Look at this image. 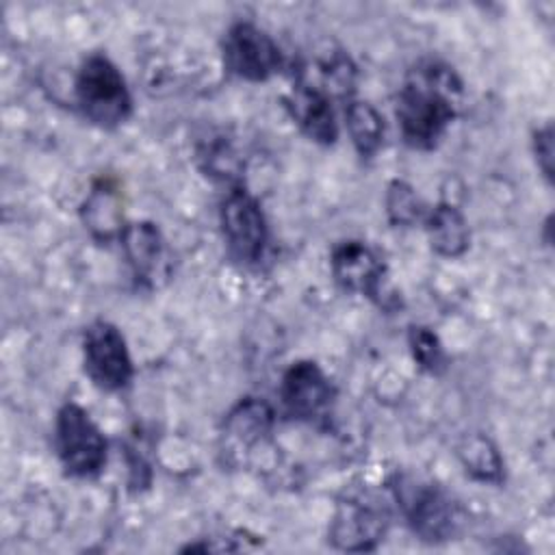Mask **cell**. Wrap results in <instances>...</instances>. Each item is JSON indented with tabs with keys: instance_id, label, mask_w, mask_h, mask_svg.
<instances>
[{
	"instance_id": "cell-1",
	"label": "cell",
	"mask_w": 555,
	"mask_h": 555,
	"mask_svg": "<svg viewBox=\"0 0 555 555\" xmlns=\"http://www.w3.org/2000/svg\"><path fill=\"white\" fill-rule=\"evenodd\" d=\"M462 102V80L440 61L410 69L397 98V121L405 145L431 150L442 139Z\"/></svg>"
},
{
	"instance_id": "cell-2",
	"label": "cell",
	"mask_w": 555,
	"mask_h": 555,
	"mask_svg": "<svg viewBox=\"0 0 555 555\" xmlns=\"http://www.w3.org/2000/svg\"><path fill=\"white\" fill-rule=\"evenodd\" d=\"M76 104L100 128H117L132 113V98L117 65L104 54H91L76 74Z\"/></svg>"
},
{
	"instance_id": "cell-3",
	"label": "cell",
	"mask_w": 555,
	"mask_h": 555,
	"mask_svg": "<svg viewBox=\"0 0 555 555\" xmlns=\"http://www.w3.org/2000/svg\"><path fill=\"white\" fill-rule=\"evenodd\" d=\"M56 453L72 477H95L106 462V440L91 416L76 403H65L54 425Z\"/></svg>"
},
{
	"instance_id": "cell-4",
	"label": "cell",
	"mask_w": 555,
	"mask_h": 555,
	"mask_svg": "<svg viewBox=\"0 0 555 555\" xmlns=\"http://www.w3.org/2000/svg\"><path fill=\"white\" fill-rule=\"evenodd\" d=\"M330 267L336 284L343 291L364 295L384 310H392L401 306V299L388 286L384 262L366 243L362 241L338 243L332 249Z\"/></svg>"
},
{
	"instance_id": "cell-5",
	"label": "cell",
	"mask_w": 555,
	"mask_h": 555,
	"mask_svg": "<svg viewBox=\"0 0 555 555\" xmlns=\"http://www.w3.org/2000/svg\"><path fill=\"white\" fill-rule=\"evenodd\" d=\"M221 230L228 251L243 264H254L264 256L269 225L258 199L243 186H232L219 208Z\"/></svg>"
},
{
	"instance_id": "cell-6",
	"label": "cell",
	"mask_w": 555,
	"mask_h": 555,
	"mask_svg": "<svg viewBox=\"0 0 555 555\" xmlns=\"http://www.w3.org/2000/svg\"><path fill=\"white\" fill-rule=\"evenodd\" d=\"M392 490L408 522L423 540L440 542L453 535L457 527V509L438 486L397 477Z\"/></svg>"
},
{
	"instance_id": "cell-7",
	"label": "cell",
	"mask_w": 555,
	"mask_h": 555,
	"mask_svg": "<svg viewBox=\"0 0 555 555\" xmlns=\"http://www.w3.org/2000/svg\"><path fill=\"white\" fill-rule=\"evenodd\" d=\"M82 362L91 382L108 392L132 379V360L124 334L108 321H93L82 336Z\"/></svg>"
},
{
	"instance_id": "cell-8",
	"label": "cell",
	"mask_w": 555,
	"mask_h": 555,
	"mask_svg": "<svg viewBox=\"0 0 555 555\" xmlns=\"http://www.w3.org/2000/svg\"><path fill=\"white\" fill-rule=\"evenodd\" d=\"M390 512L384 499L371 492L349 494L338 503L330 538L343 551H371L384 538Z\"/></svg>"
},
{
	"instance_id": "cell-9",
	"label": "cell",
	"mask_w": 555,
	"mask_h": 555,
	"mask_svg": "<svg viewBox=\"0 0 555 555\" xmlns=\"http://www.w3.org/2000/svg\"><path fill=\"white\" fill-rule=\"evenodd\" d=\"M225 69L243 80L260 82L282 67V52L273 37L251 22H236L223 37Z\"/></svg>"
},
{
	"instance_id": "cell-10",
	"label": "cell",
	"mask_w": 555,
	"mask_h": 555,
	"mask_svg": "<svg viewBox=\"0 0 555 555\" xmlns=\"http://www.w3.org/2000/svg\"><path fill=\"white\" fill-rule=\"evenodd\" d=\"M280 399L293 418L312 423L327 416L334 401V386L317 362L299 360L282 375Z\"/></svg>"
},
{
	"instance_id": "cell-11",
	"label": "cell",
	"mask_w": 555,
	"mask_h": 555,
	"mask_svg": "<svg viewBox=\"0 0 555 555\" xmlns=\"http://www.w3.org/2000/svg\"><path fill=\"white\" fill-rule=\"evenodd\" d=\"M126 260L134 278L154 288L160 286L171 271V258L160 230L150 221L128 223L119 234Z\"/></svg>"
},
{
	"instance_id": "cell-12",
	"label": "cell",
	"mask_w": 555,
	"mask_h": 555,
	"mask_svg": "<svg viewBox=\"0 0 555 555\" xmlns=\"http://www.w3.org/2000/svg\"><path fill=\"white\" fill-rule=\"evenodd\" d=\"M286 108L295 124L301 128V132L312 141L332 145L338 139V124L332 98L319 87L295 80L293 91L286 98Z\"/></svg>"
},
{
	"instance_id": "cell-13",
	"label": "cell",
	"mask_w": 555,
	"mask_h": 555,
	"mask_svg": "<svg viewBox=\"0 0 555 555\" xmlns=\"http://www.w3.org/2000/svg\"><path fill=\"white\" fill-rule=\"evenodd\" d=\"M425 228L429 236V245L436 254L455 258L468 249L470 232L464 215L453 204H438L425 215Z\"/></svg>"
},
{
	"instance_id": "cell-14",
	"label": "cell",
	"mask_w": 555,
	"mask_h": 555,
	"mask_svg": "<svg viewBox=\"0 0 555 555\" xmlns=\"http://www.w3.org/2000/svg\"><path fill=\"white\" fill-rule=\"evenodd\" d=\"M273 425V410L262 399H243L225 418V434L236 444H256L269 434Z\"/></svg>"
},
{
	"instance_id": "cell-15",
	"label": "cell",
	"mask_w": 555,
	"mask_h": 555,
	"mask_svg": "<svg viewBox=\"0 0 555 555\" xmlns=\"http://www.w3.org/2000/svg\"><path fill=\"white\" fill-rule=\"evenodd\" d=\"M345 124L353 147L362 158H371L384 143V119L369 104L349 100L345 106Z\"/></svg>"
},
{
	"instance_id": "cell-16",
	"label": "cell",
	"mask_w": 555,
	"mask_h": 555,
	"mask_svg": "<svg viewBox=\"0 0 555 555\" xmlns=\"http://www.w3.org/2000/svg\"><path fill=\"white\" fill-rule=\"evenodd\" d=\"M85 223L98 238H111L113 234H121L126 225H121V210L113 189L106 184L95 186L85 202Z\"/></svg>"
},
{
	"instance_id": "cell-17",
	"label": "cell",
	"mask_w": 555,
	"mask_h": 555,
	"mask_svg": "<svg viewBox=\"0 0 555 555\" xmlns=\"http://www.w3.org/2000/svg\"><path fill=\"white\" fill-rule=\"evenodd\" d=\"M460 457L466 473H470L475 479L492 481V483L501 481L503 464L496 447L486 436L466 438L464 444L460 447Z\"/></svg>"
},
{
	"instance_id": "cell-18",
	"label": "cell",
	"mask_w": 555,
	"mask_h": 555,
	"mask_svg": "<svg viewBox=\"0 0 555 555\" xmlns=\"http://www.w3.org/2000/svg\"><path fill=\"white\" fill-rule=\"evenodd\" d=\"M386 212L395 225H414L418 221H425L427 215L423 199L403 180L390 182L386 193Z\"/></svg>"
},
{
	"instance_id": "cell-19",
	"label": "cell",
	"mask_w": 555,
	"mask_h": 555,
	"mask_svg": "<svg viewBox=\"0 0 555 555\" xmlns=\"http://www.w3.org/2000/svg\"><path fill=\"white\" fill-rule=\"evenodd\" d=\"M408 345L412 351V358L416 360V364L427 371V373H440L444 369V349L438 340V336L427 330V327H410L408 334Z\"/></svg>"
},
{
	"instance_id": "cell-20",
	"label": "cell",
	"mask_w": 555,
	"mask_h": 555,
	"mask_svg": "<svg viewBox=\"0 0 555 555\" xmlns=\"http://www.w3.org/2000/svg\"><path fill=\"white\" fill-rule=\"evenodd\" d=\"M197 156H199L204 169H206L210 176H219V178H232V176H236L238 158H236L232 145H230L223 137H217V139H212L210 143H204V145L197 150Z\"/></svg>"
},
{
	"instance_id": "cell-21",
	"label": "cell",
	"mask_w": 555,
	"mask_h": 555,
	"mask_svg": "<svg viewBox=\"0 0 555 555\" xmlns=\"http://www.w3.org/2000/svg\"><path fill=\"white\" fill-rule=\"evenodd\" d=\"M533 152L538 167L551 180L553 178V128L544 126L533 134Z\"/></svg>"
}]
</instances>
